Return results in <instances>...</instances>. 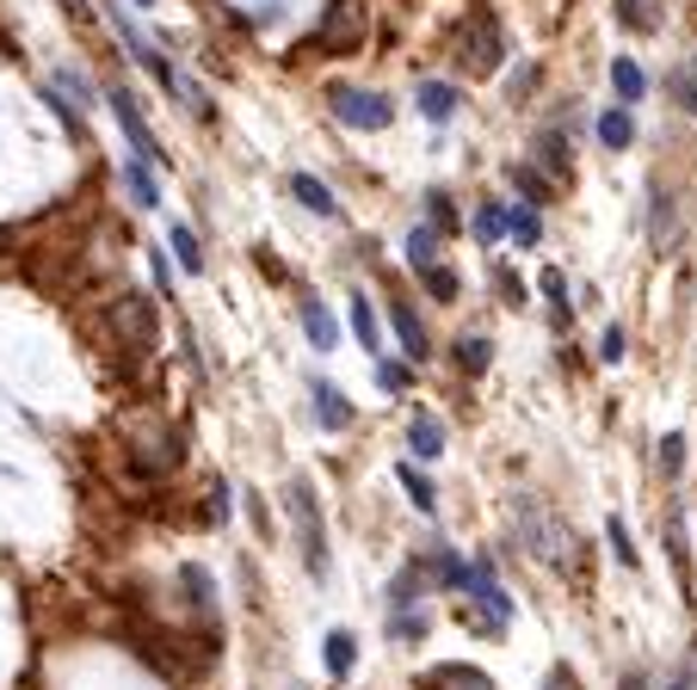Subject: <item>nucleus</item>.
Instances as JSON below:
<instances>
[{"mask_svg": "<svg viewBox=\"0 0 697 690\" xmlns=\"http://www.w3.org/2000/svg\"><path fill=\"white\" fill-rule=\"evenodd\" d=\"M512 518H519V536H524V549H531L537 561H550L556 573H568V580H580V573H587V543H580V536L568 531L556 512H543L531 493H519V500H512Z\"/></svg>", "mask_w": 697, "mask_h": 690, "instance_id": "1", "label": "nucleus"}, {"mask_svg": "<svg viewBox=\"0 0 697 690\" xmlns=\"http://www.w3.org/2000/svg\"><path fill=\"white\" fill-rule=\"evenodd\" d=\"M451 50H457V62H463V75H475V80L500 75V62H507V26H500L494 7H475V13L457 19Z\"/></svg>", "mask_w": 697, "mask_h": 690, "instance_id": "2", "label": "nucleus"}, {"mask_svg": "<svg viewBox=\"0 0 697 690\" xmlns=\"http://www.w3.org/2000/svg\"><path fill=\"white\" fill-rule=\"evenodd\" d=\"M106 333L118 352H130V358H148L155 352V333H161V321H155V296L143 290H118L106 308Z\"/></svg>", "mask_w": 697, "mask_h": 690, "instance_id": "3", "label": "nucleus"}, {"mask_svg": "<svg viewBox=\"0 0 697 690\" xmlns=\"http://www.w3.org/2000/svg\"><path fill=\"white\" fill-rule=\"evenodd\" d=\"M284 512L296 524V549H303V568L315 580H327V524H322V500L308 481H284Z\"/></svg>", "mask_w": 697, "mask_h": 690, "instance_id": "4", "label": "nucleus"}, {"mask_svg": "<svg viewBox=\"0 0 697 690\" xmlns=\"http://www.w3.org/2000/svg\"><path fill=\"white\" fill-rule=\"evenodd\" d=\"M130 463L143 469L148 481H161V475H174L179 463H186V438H179V425H167V420H143V425H130Z\"/></svg>", "mask_w": 697, "mask_h": 690, "instance_id": "5", "label": "nucleus"}, {"mask_svg": "<svg viewBox=\"0 0 697 690\" xmlns=\"http://www.w3.org/2000/svg\"><path fill=\"white\" fill-rule=\"evenodd\" d=\"M364 7L371 0H327L322 26H315V56H352L364 43Z\"/></svg>", "mask_w": 697, "mask_h": 690, "instance_id": "6", "label": "nucleus"}, {"mask_svg": "<svg viewBox=\"0 0 697 690\" xmlns=\"http://www.w3.org/2000/svg\"><path fill=\"white\" fill-rule=\"evenodd\" d=\"M334 118L346 124V130H390L395 124V106L383 93H371V87H334Z\"/></svg>", "mask_w": 697, "mask_h": 690, "instance_id": "7", "label": "nucleus"}, {"mask_svg": "<svg viewBox=\"0 0 697 690\" xmlns=\"http://www.w3.org/2000/svg\"><path fill=\"white\" fill-rule=\"evenodd\" d=\"M106 106H111V118H118V130L130 136L136 160H155V167H167L161 142H155V130H148V118H143V106H136V93H130V87H111V93H106Z\"/></svg>", "mask_w": 697, "mask_h": 690, "instance_id": "8", "label": "nucleus"}, {"mask_svg": "<svg viewBox=\"0 0 697 690\" xmlns=\"http://www.w3.org/2000/svg\"><path fill=\"white\" fill-rule=\"evenodd\" d=\"M390 327H395V339H402L408 364L432 358V333H426V321H420V308L408 303V296H395V303H390Z\"/></svg>", "mask_w": 697, "mask_h": 690, "instance_id": "9", "label": "nucleus"}, {"mask_svg": "<svg viewBox=\"0 0 697 690\" xmlns=\"http://www.w3.org/2000/svg\"><path fill=\"white\" fill-rule=\"evenodd\" d=\"M648 240H655L660 253H673L679 247V198H673L667 186H648Z\"/></svg>", "mask_w": 697, "mask_h": 690, "instance_id": "10", "label": "nucleus"}, {"mask_svg": "<svg viewBox=\"0 0 697 690\" xmlns=\"http://www.w3.org/2000/svg\"><path fill=\"white\" fill-rule=\"evenodd\" d=\"M408 451H414V463H439V456L451 451L439 413H414V420H408Z\"/></svg>", "mask_w": 697, "mask_h": 690, "instance_id": "11", "label": "nucleus"}, {"mask_svg": "<svg viewBox=\"0 0 697 690\" xmlns=\"http://www.w3.org/2000/svg\"><path fill=\"white\" fill-rule=\"evenodd\" d=\"M308 401H315V420H322L327 432H352V401L340 395L327 376H308Z\"/></svg>", "mask_w": 697, "mask_h": 690, "instance_id": "12", "label": "nucleus"}, {"mask_svg": "<svg viewBox=\"0 0 697 690\" xmlns=\"http://www.w3.org/2000/svg\"><path fill=\"white\" fill-rule=\"evenodd\" d=\"M179 598H186V611H192V617L216 623V580L198 568V561H186V568H179Z\"/></svg>", "mask_w": 697, "mask_h": 690, "instance_id": "13", "label": "nucleus"}, {"mask_svg": "<svg viewBox=\"0 0 697 690\" xmlns=\"http://www.w3.org/2000/svg\"><path fill=\"white\" fill-rule=\"evenodd\" d=\"M414 690H494V678L482 666H432L414 678Z\"/></svg>", "mask_w": 697, "mask_h": 690, "instance_id": "14", "label": "nucleus"}, {"mask_svg": "<svg viewBox=\"0 0 697 690\" xmlns=\"http://www.w3.org/2000/svg\"><path fill=\"white\" fill-rule=\"evenodd\" d=\"M667 561H673V580L691 585V531H685V505L667 500Z\"/></svg>", "mask_w": 697, "mask_h": 690, "instance_id": "15", "label": "nucleus"}, {"mask_svg": "<svg viewBox=\"0 0 697 690\" xmlns=\"http://www.w3.org/2000/svg\"><path fill=\"white\" fill-rule=\"evenodd\" d=\"M537 167L550 172L556 186H568V118L556 124V130H543V136H537Z\"/></svg>", "mask_w": 697, "mask_h": 690, "instance_id": "16", "label": "nucleus"}, {"mask_svg": "<svg viewBox=\"0 0 697 690\" xmlns=\"http://www.w3.org/2000/svg\"><path fill=\"white\" fill-rule=\"evenodd\" d=\"M611 93H617V106H642L648 99V75L636 56H617L611 62Z\"/></svg>", "mask_w": 697, "mask_h": 690, "instance_id": "17", "label": "nucleus"}, {"mask_svg": "<svg viewBox=\"0 0 697 690\" xmlns=\"http://www.w3.org/2000/svg\"><path fill=\"white\" fill-rule=\"evenodd\" d=\"M457 106H463V93H457L451 80H426V87H420V118L426 124H451Z\"/></svg>", "mask_w": 697, "mask_h": 690, "instance_id": "18", "label": "nucleus"}, {"mask_svg": "<svg viewBox=\"0 0 697 690\" xmlns=\"http://www.w3.org/2000/svg\"><path fill=\"white\" fill-rule=\"evenodd\" d=\"M303 333H308L315 352H334V345H340V327H334V315H327L322 296H303Z\"/></svg>", "mask_w": 697, "mask_h": 690, "instance_id": "19", "label": "nucleus"}, {"mask_svg": "<svg viewBox=\"0 0 697 690\" xmlns=\"http://www.w3.org/2000/svg\"><path fill=\"white\" fill-rule=\"evenodd\" d=\"M592 136H599V148H630L636 142V124H630V106H611V111H599L592 118Z\"/></svg>", "mask_w": 697, "mask_h": 690, "instance_id": "20", "label": "nucleus"}, {"mask_svg": "<svg viewBox=\"0 0 697 690\" xmlns=\"http://www.w3.org/2000/svg\"><path fill=\"white\" fill-rule=\"evenodd\" d=\"M451 364L475 383V376H488V364H494V345H488L482 333H463V339L451 345Z\"/></svg>", "mask_w": 697, "mask_h": 690, "instance_id": "21", "label": "nucleus"}, {"mask_svg": "<svg viewBox=\"0 0 697 690\" xmlns=\"http://www.w3.org/2000/svg\"><path fill=\"white\" fill-rule=\"evenodd\" d=\"M395 475H402V493H408V505H414V512H439V487H432V475L420 463H395Z\"/></svg>", "mask_w": 697, "mask_h": 690, "instance_id": "22", "label": "nucleus"}, {"mask_svg": "<svg viewBox=\"0 0 697 690\" xmlns=\"http://www.w3.org/2000/svg\"><path fill=\"white\" fill-rule=\"evenodd\" d=\"M291 198L303 204V210H315V216H340V198L315 179V172H291Z\"/></svg>", "mask_w": 697, "mask_h": 690, "instance_id": "23", "label": "nucleus"}, {"mask_svg": "<svg viewBox=\"0 0 697 690\" xmlns=\"http://www.w3.org/2000/svg\"><path fill=\"white\" fill-rule=\"evenodd\" d=\"M420 598H426V573L408 561V568L390 580V611H420Z\"/></svg>", "mask_w": 697, "mask_h": 690, "instance_id": "24", "label": "nucleus"}, {"mask_svg": "<svg viewBox=\"0 0 697 690\" xmlns=\"http://www.w3.org/2000/svg\"><path fill=\"white\" fill-rule=\"evenodd\" d=\"M50 93L68 99L75 111H87V106H94V80H87L81 68H56V75H50Z\"/></svg>", "mask_w": 697, "mask_h": 690, "instance_id": "25", "label": "nucleus"}, {"mask_svg": "<svg viewBox=\"0 0 697 690\" xmlns=\"http://www.w3.org/2000/svg\"><path fill=\"white\" fill-rule=\"evenodd\" d=\"M617 26L636 31V38L660 31V0H617Z\"/></svg>", "mask_w": 697, "mask_h": 690, "instance_id": "26", "label": "nucleus"}, {"mask_svg": "<svg viewBox=\"0 0 697 690\" xmlns=\"http://www.w3.org/2000/svg\"><path fill=\"white\" fill-rule=\"evenodd\" d=\"M322 660H327V678H352V666H359V641H352V629H334V635H327Z\"/></svg>", "mask_w": 697, "mask_h": 690, "instance_id": "27", "label": "nucleus"}, {"mask_svg": "<svg viewBox=\"0 0 697 690\" xmlns=\"http://www.w3.org/2000/svg\"><path fill=\"white\" fill-rule=\"evenodd\" d=\"M537 290L550 296V321L556 327H568V321H575V303H568V278L556 266H543V278H537Z\"/></svg>", "mask_w": 697, "mask_h": 690, "instance_id": "28", "label": "nucleus"}, {"mask_svg": "<svg viewBox=\"0 0 697 690\" xmlns=\"http://www.w3.org/2000/svg\"><path fill=\"white\" fill-rule=\"evenodd\" d=\"M124 191H130V198L143 204V210H155V204H161V186H155L148 160H130V167H124Z\"/></svg>", "mask_w": 697, "mask_h": 690, "instance_id": "29", "label": "nucleus"}, {"mask_svg": "<svg viewBox=\"0 0 697 690\" xmlns=\"http://www.w3.org/2000/svg\"><path fill=\"white\" fill-rule=\"evenodd\" d=\"M605 543H611V555H617V568H642V549L630 543V524H624V518H605Z\"/></svg>", "mask_w": 697, "mask_h": 690, "instance_id": "30", "label": "nucleus"}, {"mask_svg": "<svg viewBox=\"0 0 697 690\" xmlns=\"http://www.w3.org/2000/svg\"><path fill=\"white\" fill-rule=\"evenodd\" d=\"M475 240H482V247H500V240H507V204L500 198H488L482 210H475Z\"/></svg>", "mask_w": 697, "mask_h": 690, "instance_id": "31", "label": "nucleus"}, {"mask_svg": "<svg viewBox=\"0 0 697 690\" xmlns=\"http://www.w3.org/2000/svg\"><path fill=\"white\" fill-rule=\"evenodd\" d=\"M352 333H359L364 352H383V327H376V308L364 296H352Z\"/></svg>", "mask_w": 697, "mask_h": 690, "instance_id": "32", "label": "nucleus"}, {"mask_svg": "<svg viewBox=\"0 0 697 690\" xmlns=\"http://www.w3.org/2000/svg\"><path fill=\"white\" fill-rule=\"evenodd\" d=\"M167 247H174V259H179V272H204V240L192 235L186 223L174 228V235H167Z\"/></svg>", "mask_w": 697, "mask_h": 690, "instance_id": "33", "label": "nucleus"}, {"mask_svg": "<svg viewBox=\"0 0 697 690\" xmlns=\"http://www.w3.org/2000/svg\"><path fill=\"white\" fill-rule=\"evenodd\" d=\"M402 247H408V266H414V272L439 266V235H432V228H426V223H420V228H414V235H408V240H402Z\"/></svg>", "mask_w": 697, "mask_h": 690, "instance_id": "34", "label": "nucleus"}, {"mask_svg": "<svg viewBox=\"0 0 697 690\" xmlns=\"http://www.w3.org/2000/svg\"><path fill=\"white\" fill-rule=\"evenodd\" d=\"M426 228L432 235H457V204H451V191H426Z\"/></svg>", "mask_w": 697, "mask_h": 690, "instance_id": "35", "label": "nucleus"}, {"mask_svg": "<svg viewBox=\"0 0 697 690\" xmlns=\"http://www.w3.org/2000/svg\"><path fill=\"white\" fill-rule=\"evenodd\" d=\"M507 235L519 240V247H537V235H543V228H537V210H531V204H507Z\"/></svg>", "mask_w": 697, "mask_h": 690, "instance_id": "36", "label": "nucleus"}, {"mask_svg": "<svg viewBox=\"0 0 697 690\" xmlns=\"http://www.w3.org/2000/svg\"><path fill=\"white\" fill-rule=\"evenodd\" d=\"M420 284H426L439 303H457V296H463V278H457L451 266H426V272H420Z\"/></svg>", "mask_w": 697, "mask_h": 690, "instance_id": "37", "label": "nucleus"}, {"mask_svg": "<svg viewBox=\"0 0 697 690\" xmlns=\"http://www.w3.org/2000/svg\"><path fill=\"white\" fill-rule=\"evenodd\" d=\"M426 629H432V617H426V611H390V635L402 641V648H408V641H420Z\"/></svg>", "mask_w": 697, "mask_h": 690, "instance_id": "38", "label": "nucleus"}, {"mask_svg": "<svg viewBox=\"0 0 697 690\" xmlns=\"http://www.w3.org/2000/svg\"><path fill=\"white\" fill-rule=\"evenodd\" d=\"M376 383L390 388V395H408V388H414V364H395V358H376Z\"/></svg>", "mask_w": 697, "mask_h": 690, "instance_id": "39", "label": "nucleus"}, {"mask_svg": "<svg viewBox=\"0 0 697 690\" xmlns=\"http://www.w3.org/2000/svg\"><path fill=\"white\" fill-rule=\"evenodd\" d=\"M660 475L667 481L685 475V432H667V438H660Z\"/></svg>", "mask_w": 697, "mask_h": 690, "instance_id": "40", "label": "nucleus"}, {"mask_svg": "<svg viewBox=\"0 0 697 690\" xmlns=\"http://www.w3.org/2000/svg\"><path fill=\"white\" fill-rule=\"evenodd\" d=\"M512 186L524 191V204H550V179L537 167H512Z\"/></svg>", "mask_w": 697, "mask_h": 690, "instance_id": "41", "label": "nucleus"}, {"mask_svg": "<svg viewBox=\"0 0 697 690\" xmlns=\"http://www.w3.org/2000/svg\"><path fill=\"white\" fill-rule=\"evenodd\" d=\"M667 87H673V99H679V111H691V118H697V75H691V68H679Z\"/></svg>", "mask_w": 697, "mask_h": 690, "instance_id": "42", "label": "nucleus"}, {"mask_svg": "<svg viewBox=\"0 0 697 690\" xmlns=\"http://www.w3.org/2000/svg\"><path fill=\"white\" fill-rule=\"evenodd\" d=\"M617 358H624V327L611 321V327L599 333V364H617Z\"/></svg>", "mask_w": 697, "mask_h": 690, "instance_id": "43", "label": "nucleus"}, {"mask_svg": "<svg viewBox=\"0 0 697 690\" xmlns=\"http://www.w3.org/2000/svg\"><path fill=\"white\" fill-rule=\"evenodd\" d=\"M494 296H500V303H512V308H519V303H524V284L512 278V272H500V266H494Z\"/></svg>", "mask_w": 697, "mask_h": 690, "instance_id": "44", "label": "nucleus"}, {"mask_svg": "<svg viewBox=\"0 0 697 690\" xmlns=\"http://www.w3.org/2000/svg\"><path fill=\"white\" fill-rule=\"evenodd\" d=\"M228 512H235V500H228V481H223V475H210V518L223 524Z\"/></svg>", "mask_w": 697, "mask_h": 690, "instance_id": "45", "label": "nucleus"}, {"mask_svg": "<svg viewBox=\"0 0 697 690\" xmlns=\"http://www.w3.org/2000/svg\"><path fill=\"white\" fill-rule=\"evenodd\" d=\"M148 272H155V290L167 296V284H174V266H167V253H161V247H148Z\"/></svg>", "mask_w": 697, "mask_h": 690, "instance_id": "46", "label": "nucleus"}, {"mask_svg": "<svg viewBox=\"0 0 697 690\" xmlns=\"http://www.w3.org/2000/svg\"><path fill=\"white\" fill-rule=\"evenodd\" d=\"M667 690H697V653H685V660H679V672H673Z\"/></svg>", "mask_w": 697, "mask_h": 690, "instance_id": "47", "label": "nucleus"}, {"mask_svg": "<svg viewBox=\"0 0 697 690\" xmlns=\"http://www.w3.org/2000/svg\"><path fill=\"white\" fill-rule=\"evenodd\" d=\"M543 690H580L575 666H550V678H543Z\"/></svg>", "mask_w": 697, "mask_h": 690, "instance_id": "48", "label": "nucleus"}, {"mask_svg": "<svg viewBox=\"0 0 697 690\" xmlns=\"http://www.w3.org/2000/svg\"><path fill=\"white\" fill-rule=\"evenodd\" d=\"M62 13L75 19V26H94V7H87V0H62Z\"/></svg>", "mask_w": 697, "mask_h": 690, "instance_id": "49", "label": "nucleus"}, {"mask_svg": "<svg viewBox=\"0 0 697 690\" xmlns=\"http://www.w3.org/2000/svg\"><path fill=\"white\" fill-rule=\"evenodd\" d=\"M624 690H648V672H624Z\"/></svg>", "mask_w": 697, "mask_h": 690, "instance_id": "50", "label": "nucleus"}, {"mask_svg": "<svg viewBox=\"0 0 697 690\" xmlns=\"http://www.w3.org/2000/svg\"><path fill=\"white\" fill-rule=\"evenodd\" d=\"M0 56H13V43H7V38H0Z\"/></svg>", "mask_w": 697, "mask_h": 690, "instance_id": "51", "label": "nucleus"}, {"mask_svg": "<svg viewBox=\"0 0 697 690\" xmlns=\"http://www.w3.org/2000/svg\"><path fill=\"white\" fill-rule=\"evenodd\" d=\"M130 7H155V0H130Z\"/></svg>", "mask_w": 697, "mask_h": 690, "instance_id": "52", "label": "nucleus"}, {"mask_svg": "<svg viewBox=\"0 0 697 690\" xmlns=\"http://www.w3.org/2000/svg\"><path fill=\"white\" fill-rule=\"evenodd\" d=\"M691 75H697V56H691Z\"/></svg>", "mask_w": 697, "mask_h": 690, "instance_id": "53", "label": "nucleus"}]
</instances>
